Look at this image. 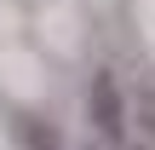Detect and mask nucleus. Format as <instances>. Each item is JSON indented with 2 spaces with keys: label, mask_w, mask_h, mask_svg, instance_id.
<instances>
[{
  "label": "nucleus",
  "mask_w": 155,
  "mask_h": 150,
  "mask_svg": "<svg viewBox=\"0 0 155 150\" xmlns=\"http://www.w3.org/2000/svg\"><path fill=\"white\" fill-rule=\"evenodd\" d=\"M86 121H92V133H98V145H127V121H132V110H127V92H121V81H115V69H98L92 81H86Z\"/></svg>",
  "instance_id": "1"
},
{
  "label": "nucleus",
  "mask_w": 155,
  "mask_h": 150,
  "mask_svg": "<svg viewBox=\"0 0 155 150\" xmlns=\"http://www.w3.org/2000/svg\"><path fill=\"white\" fill-rule=\"evenodd\" d=\"M17 139H23V150H63V139H58V127L46 121V116H35V110H17Z\"/></svg>",
  "instance_id": "2"
},
{
  "label": "nucleus",
  "mask_w": 155,
  "mask_h": 150,
  "mask_svg": "<svg viewBox=\"0 0 155 150\" xmlns=\"http://www.w3.org/2000/svg\"><path fill=\"white\" fill-rule=\"evenodd\" d=\"M127 150H150V139H138V145H127Z\"/></svg>",
  "instance_id": "3"
},
{
  "label": "nucleus",
  "mask_w": 155,
  "mask_h": 150,
  "mask_svg": "<svg viewBox=\"0 0 155 150\" xmlns=\"http://www.w3.org/2000/svg\"><path fill=\"white\" fill-rule=\"evenodd\" d=\"M81 150H109V145H92V139H86V145H81Z\"/></svg>",
  "instance_id": "4"
}]
</instances>
